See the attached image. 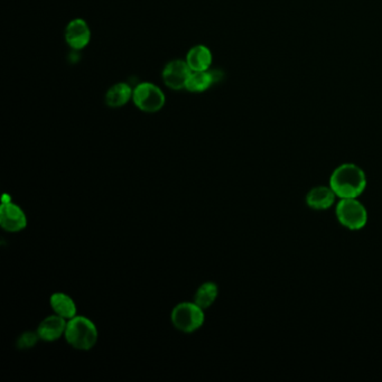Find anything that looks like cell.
Segmentation results:
<instances>
[{"mask_svg":"<svg viewBox=\"0 0 382 382\" xmlns=\"http://www.w3.org/2000/svg\"><path fill=\"white\" fill-rule=\"evenodd\" d=\"M64 338L73 349L89 351L98 342V329L88 317L77 315L68 321Z\"/></svg>","mask_w":382,"mask_h":382,"instance_id":"cell-2","label":"cell"},{"mask_svg":"<svg viewBox=\"0 0 382 382\" xmlns=\"http://www.w3.org/2000/svg\"><path fill=\"white\" fill-rule=\"evenodd\" d=\"M68 320L53 314L46 317L39 323L37 327V334L39 338L45 342H55L66 335Z\"/></svg>","mask_w":382,"mask_h":382,"instance_id":"cell-9","label":"cell"},{"mask_svg":"<svg viewBox=\"0 0 382 382\" xmlns=\"http://www.w3.org/2000/svg\"><path fill=\"white\" fill-rule=\"evenodd\" d=\"M335 216L341 225L351 231H359L367 223V211L358 198L340 199L335 205Z\"/></svg>","mask_w":382,"mask_h":382,"instance_id":"cell-4","label":"cell"},{"mask_svg":"<svg viewBox=\"0 0 382 382\" xmlns=\"http://www.w3.org/2000/svg\"><path fill=\"white\" fill-rule=\"evenodd\" d=\"M64 39L68 48L75 50L86 48L91 41V28L84 18L68 21L64 30Z\"/></svg>","mask_w":382,"mask_h":382,"instance_id":"cell-8","label":"cell"},{"mask_svg":"<svg viewBox=\"0 0 382 382\" xmlns=\"http://www.w3.org/2000/svg\"><path fill=\"white\" fill-rule=\"evenodd\" d=\"M219 295V287L213 282L203 283L198 288L194 295V300L196 305H199L202 309H208L216 303V298Z\"/></svg>","mask_w":382,"mask_h":382,"instance_id":"cell-15","label":"cell"},{"mask_svg":"<svg viewBox=\"0 0 382 382\" xmlns=\"http://www.w3.org/2000/svg\"><path fill=\"white\" fill-rule=\"evenodd\" d=\"M222 77L221 72L208 70V71L192 72L187 81V89L191 93H203L208 91L211 86L219 82Z\"/></svg>","mask_w":382,"mask_h":382,"instance_id":"cell-11","label":"cell"},{"mask_svg":"<svg viewBox=\"0 0 382 382\" xmlns=\"http://www.w3.org/2000/svg\"><path fill=\"white\" fill-rule=\"evenodd\" d=\"M367 175L353 163L338 165L330 178V187L338 199H353L363 194L367 187Z\"/></svg>","mask_w":382,"mask_h":382,"instance_id":"cell-1","label":"cell"},{"mask_svg":"<svg viewBox=\"0 0 382 382\" xmlns=\"http://www.w3.org/2000/svg\"><path fill=\"white\" fill-rule=\"evenodd\" d=\"M133 102L145 113H156L165 107L166 95L157 84L142 82L133 88Z\"/></svg>","mask_w":382,"mask_h":382,"instance_id":"cell-5","label":"cell"},{"mask_svg":"<svg viewBox=\"0 0 382 382\" xmlns=\"http://www.w3.org/2000/svg\"><path fill=\"white\" fill-rule=\"evenodd\" d=\"M0 225L5 231L10 233L24 230L27 227V216L24 211L12 203L8 194H3L0 207Z\"/></svg>","mask_w":382,"mask_h":382,"instance_id":"cell-6","label":"cell"},{"mask_svg":"<svg viewBox=\"0 0 382 382\" xmlns=\"http://www.w3.org/2000/svg\"><path fill=\"white\" fill-rule=\"evenodd\" d=\"M39 338L37 332H26L24 334L21 335L17 341V347L21 350L32 349L35 347Z\"/></svg>","mask_w":382,"mask_h":382,"instance_id":"cell-16","label":"cell"},{"mask_svg":"<svg viewBox=\"0 0 382 382\" xmlns=\"http://www.w3.org/2000/svg\"><path fill=\"white\" fill-rule=\"evenodd\" d=\"M185 61L193 72L208 71L213 63V54L207 45H194L187 52Z\"/></svg>","mask_w":382,"mask_h":382,"instance_id":"cell-12","label":"cell"},{"mask_svg":"<svg viewBox=\"0 0 382 382\" xmlns=\"http://www.w3.org/2000/svg\"><path fill=\"white\" fill-rule=\"evenodd\" d=\"M171 321L178 331L191 334L199 331L204 324V309L194 302L180 303L173 308Z\"/></svg>","mask_w":382,"mask_h":382,"instance_id":"cell-3","label":"cell"},{"mask_svg":"<svg viewBox=\"0 0 382 382\" xmlns=\"http://www.w3.org/2000/svg\"><path fill=\"white\" fill-rule=\"evenodd\" d=\"M192 72L185 59H172L164 66L162 79L169 89L180 91L187 89Z\"/></svg>","mask_w":382,"mask_h":382,"instance_id":"cell-7","label":"cell"},{"mask_svg":"<svg viewBox=\"0 0 382 382\" xmlns=\"http://www.w3.org/2000/svg\"><path fill=\"white\" fill-rule=\"evenodd\" d=\"M50 308L53 309L54 314L71 320L77 316V304L71 296L64 293H55L50 298Z\"/></svg>","mask_w":382,"mask_h":382,"instance_id":"cell-14","label":"cell"},{"mask_svg":"<svg viewBox=\"0 0 382 382\" xmlns=\"http://www.w3.org/2000/svg\"><path fill=\"white\" fill-rule=\"evenodd\" d=\"M133 88L126 82H118L110 86L104 95V102L108 107L122 108L129 102L133 101Z\"/></svg>","mask_w":382,"mask_h":382,"instance_id":"cell-13","label":"cell"},{"mask_svg":"<svg viewBox=\"0 0 382 382\" xmlns=\"http://www.w3.org/2000/svg\"><path fill=\"white\" fill-rule=\"evenodd\" d=\"M336 198L338 196L331 187L318 185L308 191L305 201L308 208H311L312 210L324 211L332 208Z\"/></svg>","mask_w":382,"mask_h":382,"instance_id":"cell-10","label":"cell"}]
</instances>
